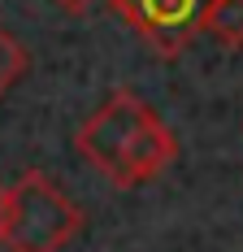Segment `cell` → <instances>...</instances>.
Segmentation results:
<instances>
[{"mask_svg": "<svg viewBox=\"0 0 243 252\" xmlns=\"http://www.w3.org/2000/svg\"><path fill=\"white\" fill-rule=\"evenodd\" d=\"M74 152L118 191H135L174 165L178 139L144 96L118 87L74 130Z\"/></svg>", "mask_w": 243, "mask_h": 252, "instance_id": "6da1fadb", "label": "cell"}, {"mask_svg": "<svg viewBox=\"0 0 243 252\" xmlns=\"http://www.w3.org/2000/svg\"><path fill=\"white\" fill-rule=\"evenodd\" d=\"M83 209L44 170H22L13 183V218L4 244L13 252H61L83 230Z\"/></svg>", "mask_w": 243, "mask_h": 252, "instance_id": "7a4b0ae2", "label": "cell"}, {"mask_svg": "<svg viewBox=\"0 0 243 252\" xmlns=\"http://www.w3.org/2000/svg\"><path fill=\"white\" fill-rule=\"evenodd\" d=\"M109 4L156 57H182L195 35H204L200 26L209 0H109Z\"/></svg>", "mask_w": 243, "mask_h": 252, "instance_id": "3957f363", "label": "cell"}, {"mask_svg": "<svg viewBox=\"0 0 243 252\" xmlns=\"http://www.w3.org/2000/svg\"><path fill=\"white\" fill-rule=\"evenodd\" d=\"M200 31L221 48H243V0H209Z\"/></svg>", "mask_w": 243, "mask_h": 252, "instance_id": "277c9868", "label": "cell"}, {"mask_svg": "<svg viewBox=\"0 0 243 252\" xmlns=\"http://www.w3.org/2000/svg\"><path fill=\"white\" fill-rule=\"evenodd\" d=\"M26 65H30V52L22 48V39H13V35L0 26V100H4V92L26 74Z\"/></svg>", "mask_w": 243, "mask_h": 252, "instance_id": "5b68a950", "label": "cell"}, {"mask_svg": "<svg viewBox=\"0 0 243 252\" xmlns=\"http://www.w3.org/2000/svg\"><path fill=\"white\" fill-rule=\"evenodd\" d=\"M9 218H13V187L0 183V244L9 239Z\"/></svg>", "mask_w": 243, "mask_h": 252, "instance_id": "8992f818", "label": "cell"}, {"mask_svg": "<svg viewBox=\"0 0 243 252\" xmlns=\"http://www.w3.org/2000/svg\"><path fill=\"white\" fill-rule=\"evenodd\" d=\"M52 4H61L65 13H74V18H83V13H87V9H91L96 0H52Z\"/></svg>", "mask_w": 243, "mask_h": 252, "instance_id": "52a82bcc", "label": "cell"}]
</instances>
